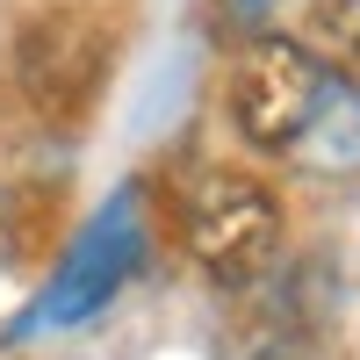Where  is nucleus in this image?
Instances as JSON below:
<instances>
[{"label": "nucleus", "instance_id": "1", "mask_svg": "<svg viewBox=\"0 0 360 360\" xmlns=\"http://www.w3.org/2000/svg\"><path fill=\"white\" fill-rule=\"evenodd\" d=\"M281 238H288V217L266 180L238 173V166L188 173V188H180V245L202 266V281H217V288L266 281L281 259Z\"/></svg>", "mask_w": 360, "mask_h": 360}, {"label": "nucleus", "instance_id": "2", "mask_svg": "<svg viewBox=\"0 0 360 360\" xmlns=\"http://www.w3.org/2000/svg\"><path fill=\"white\" fill-rule=\"evenodd\" d=\"M108 58H115V44L94 15H72V8L29 15L8 44V94L22 101L29 123L79 130L108 86Z\"/></svg>", "mask_w": 360, "mask_h": 360}, {"label": "nucleus", "instance_id": "3", "mask_svg": "<svg viewBox=\"0 0 360 360\" xmlns=\"http://www.w3.org/2000/svg\"><path fill=\"white\" fill-rule=\"evenodd\" d=\"M324 58L303 44V37H274V29H259V37L238 51V65L224 79V108H231V130L252 144V152H295L310 130V115L324 101Z\"/></svg>", "mask_w": 360, "mask_h": 360}, {"label": "nucleus", "instance_id": "4", "mask_svg": "<svg viewBox=\"0 0 360 360\" xmlns=\"http://www.w3.org/2000/svg\"><path fill=\"white\" fill-rule=\"evenodd\" d=\"M137 259H144V224H137V202L123 188L115 202H101L94 217H86V231L72 238V252L58 259L51 288L37 295V317L29 324H79V317H94L108 295L137 274Z\"/></svg>", "mask_w": 360, "mask_h": 360}, {"label": "nucleus", "instance_id": "5", "mask_svg": "<svg viewBox=\"0 0 360 360\" xmlns=\"http://www.w3.org/2000/svg\"><path fill=\"white\" fill-rule=\"evenodd\" d=\"M295 152L317 173H353L360 166V86H346V79L324 86V101H317V115H310V130H303Z\"/></svg>", "mask_w": 360, "mask_h": 360}, {"label": "nucleus", "instance_id": "6", "mask_svg": "<svg viewBox=\"0 0 360 360\" xmlns=\"http://www.w3.org/2000/svg\"><path fill=\"white\" fill-rule=\"evenodd\" d=\"M310 51L360 72V0H310Z\"/></svg>", "mask_w": 360, "mask_h": 360}, {"label": "nucleus", "instance_id": "7", "mask_svg": "<svg viewBox=\"0 0 360 360\" xmlns=\"http://www.w3.org/2000/svg\"><path fill=\"white\" fill-rule=\"evenodd\" d=\"M245 360H317V346H310L303 324H266V332L245 346Z\"/></svg>", "mask_w": 360, "mask_h": 360}, {"label": "nucleus", "instance_id": "8", "mask_svg": "<svg viewBox=\"0 0 360 360\" xmlns=\"http://www.w3.org/2000/svg\"><path fill=\"white\" fill-rule=\"evenodd\" d=\"M224 15H238V22H266V15H274V0H224Z\"/></svg>", "mask_w": 360, "mask_h": 360}, {"label": "nucleus", "instance_id": "9", "mask_svg": "<svg viewBox=\"0 0 360 360\" xmlns=\"http://www.w3.org/2000/svg\"><path fill=\"white\" fill-rule=\"evenodd\" d=\"M0 259H15V195H0Z\"/></svg>", "mask_w": 360, "mask_h": 360}]
</instances>
